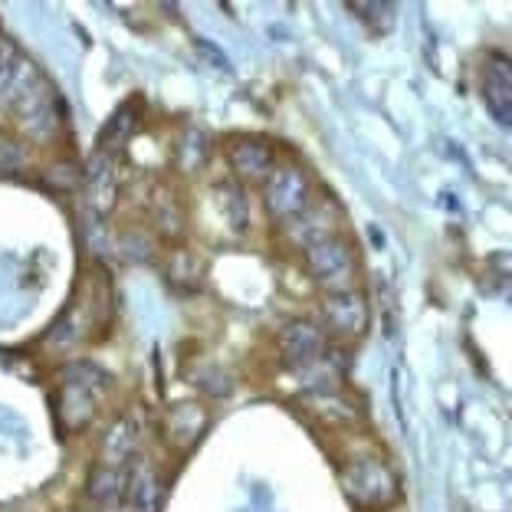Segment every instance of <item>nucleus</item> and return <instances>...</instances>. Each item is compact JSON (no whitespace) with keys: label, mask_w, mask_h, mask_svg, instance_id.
Segmentation results:
<instances>
[{"label":"nucleus","mask_w":512,"mask_h":512,"mask_svg":"<svg viewBox=\"0 0 512 512\" xmlns=\"http://www.w3.org/2000/svg\"><path fill=\"white\" fill-rule=\"evenodd\" d=\"M119 250L125 260L132 263H148L151 256H155V240H151L145 230H125L119 237Z\"/></svg>","instance_id":"aec40b11"},{"label":"nucleus","mask_w":512,"mask_h":512,"mask_svg":"<svg viewBox=\"0 0 512 512\" xmlns=\"http://www.w3.org/2000/svg\"><path fill=\"white\" fill-rule=\"evenodd\" d=\"M348 10L365 23L371 33H384L394 30V23H398V7L394 4H384V0H368V4H358V0H348Z\"/></svg>","instance_id":"f3484780"},{"label":"nucleus","mask_w":512,"mask_h":512,"mask_svg":"<svg viewBox=\"0 0 512 512\" xmlns=\"http://www.w3.org/2000/svg\"><path fill=\"white\" fill-rule=\"evenodd\" d=\"M227 161H230V171L234 178L243 184H260L270 178L273 168L279 165L276 161V145L270 138L263 135H240L234 142L227 145Z\"/></svg>","instance_id":"0eeeda50"},{"label":"nucleus","mask_w":512,"mask_h":512,"mask_svg":"<svg viewBox=\"0 0 512 512\" xmlns=\"http://www.w3.org/2000/svg\"><path fill=\"white\" fill-rule=\"evenodd\" d=\"M23 63H27V56L20 53V46L10 37H0V102H4L10 86L17 83Z\"/></svg>","instance_id":"6ab92c4d"},{"label":"nucleus","mask_w":512,"mask_h":512,"mask_svg":"<svg viewBox=\"0 0 512 512\" xmlns=\"http://www.w3.org/2000/svg\"><path fill=\"white\" fill-rule=\"evenodd\" d=\"M312 201H316V184L299 165H276L270 178L263 181V207L276 224H289Z\"/></svg>","instance_id":"20e7f679"},{"label":"nucleus","mask_w":512,"mask_h":512,"mask_svg":"<svg viewBox=\"0 0 512 512\" xmlns=\"http://www.w3.org/2000/svg\"><path fill=\"white\" fill-rule=\"evenodd\" d=\"M138 437H142V424H138L135 414H122L115 417L112 427L102 437L99 447V463H112V467H128L138 450Z\"/></svg>","instance_id":"9b49d317"},{"label":"nucleus","mask_w":512,"mask_h":512,"mask_svg":"<svg viewBox=\"0 0 512 512\" xmlns=\"http://www.w3.org/2000/svg\"><path fill=\"white\" fill-rule=\"evenodd\" d=\"M112 378L92 362H76L60 371V384H56V424H60L63 437L83 434V430L96 421L99 401L106 398Z\"/></svg>","instance_id":"f257e3e1"},{"label":"nucleus","mask_w":512,"mask_h":512,"mask_svg":"<svg viewBox=\"0 0 512 512\" xmlns=\"http://www.w3.org/2000/svg\"><path fill=\"white\" fill-rule=\"evenodd\" d=\"M342 490L358 509L388 512L398 503V476L381 457H352L342 463Z\"/></svg>","instance_id":"f03ea898"},{"label":"nucleus","mask_w":512,"mask_h":512,"mask_svg":"<svg viewBox=\"0 0 512 512\" xmlns=\"http://www.w3.org/2000/svg\"><path fill=\"white\" fill-rule=\"evenodd\" d=\"M322 329L325 335H335L342 342L362 339L368 332V319H371V306L368 296L362 289H335V293L322 296Z\"/></svg>","instance_id":"39448f33"},{"label":"nucleus","mask_w":512,"mask_h":512,"mask_svg":"<svg viewBox=\"0 0 512 512\" xmlns=\"http://www.w3.org/2000/svg\"><path fill=\"white\" fill-rule=\"evenodd\" d=\"M480 96L493 119L503 128H509V122H512V69H509L506 56H490V63L483 66Z\"/></svg>","instance_id":"9d476101"},{"label":"nucleus","mask_w":512,"mask_h":512,"mask_svg":"<svg viewBox=\"0 0 512 512\" xmlns=\"http://www.w3.org/2000/svg\"><path fill=\"white\" fill-rule=\"evenodd\" d=\"M106 512H119V509H106Z\"/></svg>","instance_id":"412c9836"},{"label":"nucleus","mask_w":512,"mask_h":512,"mask_svg":"<svg viewBox=\"0 0 512 512\" xmlns=\"http://www.w3.org/2000/svg\"><path fill=\"white\" fill-rule=\"evenodd\" d=\"M135 128H138V102H125V106H119L112 115H109V122L102 125V132H99V148L102 155H119V151L132 142V135H135Z\"/></svg>","instance_id":"ddd939ff"},{"label":"nucleus","mask_w":512,"mask_h":512,"mask_svg":"<svg viewBox=\"0 0 512 512\" xmlns=\"http://www.w3.org/2000/svg\"><path fill=\"white\" fill-rule=\"evenodd\" d=\"M83 184H86V204L99 217H106L112 207H115V201H119V178H115V158L96 151V155L86 161Z\"/></svg>","instance_id":"1a4fd4ad"},{"label":"nucleus","mask_w":512,"mask_h":512,"mask_svg":"<svg viewBox=\"0 0 512 512\" xmlns=\"http://www.w3.org/2000/svg\"><path fill=\"white\" fill-rule=\"evenodd\" d=\"M204 427H207V414H204V407H197V404H178V407H171L165 417V437L178 450L191 447L194 440L201 437Z\"/></svg>","instance_id":"4468645a"},{"label":"nucleus","mask_w":512,"mask_h":512,"mask_svg":"<svg viewBox=\"0 0 512 512\" xmlns=\"http://www.w3.org/2000/svg\"><path fill=\"white\" fill-rule=\"evenodd\" d=\"M128 493V467H112V463H96L86 476V496L102 509H119Z\"/></svg>","instance_id":"f8f14e48"},{"label":"nucleus","mask_w":512,"mask_h":512,"mask_svg":"<svg viewBox=\"0 0 512 512\" xmlns=\"http://www.w3.org/2000/svg\"><path fill=\"white\" fill-rule=\"evenodd\" d=\"M214 201H217V211L224 214V224L230 230H237V234H243L250 224V204H247V194H243V188L237 181H220L214 188Z\"/></svg>","instance_id":"dca6fc26"},{"label":"nucleus","mask_w":512,"mask_h":512,"mask_svg":"<svg viewBox=\"0 0 512 512\" xmlns=\"http://www.w3.org/2000/svg\"><path fill=\"white\" fill-rule=\"evenodd\" d=\"M125 503L132 512H158L161 509V483L158 473L142 463V467L128 470V493Z\"/></svg>","instance_id":"2eb2a0df"},{"label":"nucleus","mask_w":512,"mask_h":512,"mask_svg":"<svg viewBox=\"0 0 512 512\" xmlns=\"http://www.w3.org/2000/svg\"><path fill=\"white\" fill-rule=\"evenodd\" d=\"M276 345L289 368H312L329 355V335H325L322 325L312 319L286 322L276 335Z\"/></svg>","instance_id":"423d86ee"},{"label":"nucleus","mask_w":512,"mask_h":512,"mask_svg":"<svg viewBox=\"0 0 512 512\" xmlns=\"http://www.w3.org/2000/svg\"><path fill=\"white\" fill-rule=\"evenodd\" d=\"M339 224H342V214H339V207H335V201H329V197H316L306 211H302L299 217H293L286 227V237L293 247L299 250H309L312 243H319L325 237H332V234H339Z\"/></svg>","instance_id":"6e6552de"},{"label":"nucleus","mask_w":512,"mask_h":512,"mask_svg":"<svg viewBox=\"0 0 512 512\" xmlns=\"http://www.w3.org/2000/svg\"><path fill=\"white\" fill-rule=\"evenodd\" d=\"M302 266H306V273L312 276V283H319L325 293H335V289H355L362 260H358V250L352 240L342 234H332L319 243H312L309 250H302Z\"/></svg>","instance_id":"7ed1b4c3"},{"label":"nucleus","mask_w":512,"mask_h":512,"mask_svg":"<svg viewBox=\"0 0 512 512\" xmlns=\"http://www.w3.org/2000/svg\"><path fill=\"white\" fill-rule=\"evenodd\" d=\"M151 217H155V230L165 237H178L184 230V214L178 207V197L168 191H155V201H151Z\"/></svg>","instance_id":"a211bd4d"}]
</instances>
